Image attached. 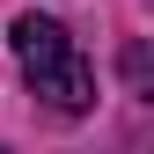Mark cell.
Returning <instances> with one entry per match:
<instances>
[{
    "mask_svg": "<svg viewBox=\"0 0 154 154\" xmlns=\"http://www.w3.org/2000/svg\"><path fill=\"white\" fill-rule=\"evenodd\" d=\"M8 37H15V59H22L29 88L44 95L51 110H66V118H73V110H88V103H95V73H88L81 51H73L66 22H51V15H22Z\"/></svg>",
    "mask_w": 154,
    "mask_h": 154,
    "instance_id": "6da1fadb",
    "label": "cell"
}]
</instances>
